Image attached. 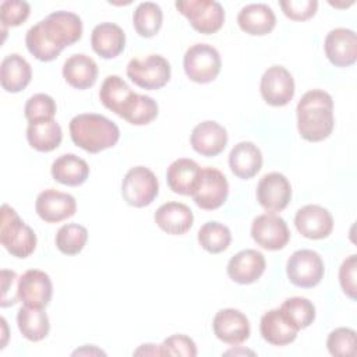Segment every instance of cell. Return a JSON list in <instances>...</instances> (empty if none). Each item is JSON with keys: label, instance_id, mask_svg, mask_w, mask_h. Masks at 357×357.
Masks as SVG:
<instances>
[{"label": "cell", "instance_id": "obj_12", "mask_svg": "<svg viewBox=\"0 0 357 357\" xmlns=\"http://www.w3.org/2000/svg\"><path fill=\"white\" fill-rule=\"evenodd\" d=\"M257 199L268 213L283 211L291 199L290 181L278 172L264 174L257 185Z\"/></svg>", "mask_w": 357, "mask_h": 357}, {"label": "cell", "instance_id": "obj_14", "mask_svg": "<svg viewBox=\"0 0 357 357\" xmlns=\"http://www.w3.org/2000/svg\"><path fill=\"white\" fill-rule=\"evenodd\" d=\"M53 294L50 276L39 269H28L18 280V298L24 305L45 308Z\"/></svg>", "mask_w": 357, "mask_h": 357}, {"label": "cell", "instance_id": "obj_43", "mask_svg": "<svg viewBox=\"0 0 357 357\" xmlns=\"http://www.w3.org/2000/svg\"><path fill=\"white\" fill-rule=\"evenodd\" d=\"M356 271H357V257L356 254L347 257L339 269V282L342 286L343 293L356 300Z\"/></svg>", "mask_w": 357, "mask_h": 357}, {"label": "cell", "instance_id": "obj_37", "mask_svg": "<svg viewBox=\"0 0 357 357\" xmlns=\"http://www.w3.org/2000/svg\"><path fill=\"white\" fill-rule=\"evenodd\" d=\"M279 310L298 331L308 328L315 319V307L305 297L286 298Z\"/></svg>", "mask_w": 357, "mask_h": 357}, {"label": "cell", "instance_id": "obj_38", "mask_svg": "<svg viewBox=\"0 0 357 357\" xmlns=\"http://www.w3.org/2000/svg\"><path fill=\"white\" fill-rule=\"evenodd\" d=\"M57 106L54 99L46 93H35L32 95L24 107L25 117L28 123L42 121V120H52L54 119Z\"/></svg>", "mask_w": 357, "mask_h": 357}, {"label": "cell", "instance_id": "obj_19", "mask_svg": "<svg viewBox=\"0 0 357 357\" xmlns=\"http://www.w3.org/2000/svg\"><path fill=\"white\" fill-rule=\"evenodd\" d=\"M192 149L206 158H212L223 152L227 145V131L216 121L206 120L197 124L190 137Z\"/></svg>", "mask_w": 357, "mask_h": 357}, {"label": "cell", "instance_id": "obj_39", "mask_svg": "<svg viewBox=\"0 0 357 357\" xmlns=\"http://www.w3.org/2000/svg\"><path fill=\"white\" fill-rule=\"evenodd\" d=\"M326 347L332 356L354 357L356 356V332L350 328H336L328 335Z\"/></svg>", "mask_w": 357, "mask_h": 357}, {"label": "cell", "instance_id": "obj_26", "mask_svg": "<svg viewBox=\"0 0 357 357\" xmlns=\"http://www.w3.org/2000/svg\"><path fill=\"white\" fill-rule=\"evenodd\" d=\"M229 166L234 176L248 180L261 170L262 153L259 148L250 141L238 142L229 153Z\"/></svg>", "mask_w": 357, "mask_h": 357}, {"label": "cell", "instance_id": "obj_29", "mask_svg": "<svg viewBox=\"0 0 357 357\" xmlns=\"http://www.w3.org/2000/svg\"><path fill=\"white\" fill-rule=\"evenodd\" d=\"M52 177L64 185L77 187L85 183L89 176L88 163L74 153H66L59 156L50 167Z\"/></svg>", "mask_w": 357, "mask_h": 357}, {"label": "cell", "instance_id": "obj_33", "mask_svg": "<svg viewBox=\"0 0 357 357\" xmlns=\"http://www.w3.org/2000/svg\"><path fill=\"white\" fill-rule=\"evenodd\" d=\"M158 113V103L151 96L134 92L127 105L124 106L120 117H123L132 126H145L153 121Z\"/></svg>", "mask_w": 357, "mask_h": 357}, {"label": "cell", "instance_id": "obj_9", "mask_svg": "<svg viewBox=\"0 0 357 357\" xmlns=\"http://www.w3.org/2000/svg\"><path fill=\"white\" fill-rule=\"evenodd\" d=\"M286 273L291 284L310 289L322 280L325 273L324 261L317 251L297 250L287 259Z\"/></svg>", "mask_w": 357, "mask_h": 357}, {"label": "cell", "instance_id": "obj_21", "mask_svg": "<svg viewBox=\"0 0 357 357\" xmlns=\"http://www.w3.org/2000/svg\"><path fill=\"white\" fill-rule=\"evenodd\" d=\"M153 219L163 231L173 236L185 234L194 223L192 211L185 204L176 201L160 205L156 209Z\"/></svg>", "mask_w": 357, "mask_h": 357}, {"label": "cell", "instance_id": "obj_44", "mask_svg": "<svg viewBox=\"0 0 357 357\" xmlns=\"http://www.w3.org/2000/svg\"><path fill=\"white\" fill-rule=\"evenodd\" d=\"M18 280L20 278L14 271L3 269L1 271V307L14 305L18 298Z\"/></svg>", "mask_w": 357, "mask_h": 357}, {"label": "cell", "instance_id": "obj_16", "mask_svg": "<svg viewBox=\"0 0 357 357\" xmlns=\"http://www.w3.org/2000/svg\"><path fill=\"white\" fill-rule=\"evenodd\" d=\"M35 211L42 220L47 223H57L75 213L77 202L71 194L47 188L36 197Z\"/></svg>", "mask_w": 357, "mask_h": 357}, {"label": "cell", "instance_id": "obj_36", "mask_svg": "<svg viewBox=\"0 0 357 357\" xmlns=\"http://www.w3.org/2000/svg\"><path fill=\"white\" fill-rule=\"evenodd\" d=\"M88 240V230L78 223L63 225L56 233V247L66 255H75L82 251Z\"/></svg>", "mask_w": 357, "mask_h": 357}, {"label": "cell", "instance_id": "obj_28", "mask_svg": "<svg viewBox=\"0 0 357 357\" xmlns=\"http://www.w3.org/2000/svg\"><path fill=\"white\" fill-rule=\"evenodd\" d=\"M66 82L75 89L91 88L98 78V66L95 60L84 53L70 56L63 66Z\"/></svg>", "mask_w": 357, "mask_h": 357}, {"label": "cell", "instance_id": "obj_15", "mask_svg": "<svg viewBox=\"0 0 357 357\" xmlns=\"http://www.w3.org/2000/svg\"><path fill=\"white\" fill-rule=\"evenodd\" d=\"M212 328L219 340L231 346L244 343L251 333L248 318L234 308L219 310L213 317Z\"/></svg>", "mask_w": 357, "mask_h": 357}, {"label": "cell", "instance_id": "obj_23", "mask_svg": "<svg viewBox=\"0 0 357 357\" xmlns=\"http://www.w3.org/2000/svg\"><path fill=\"white\" fill-rule=\"evenodd\" d=\"M237 24L243 32L254 36H262L268 35L275 28L276 17L268 4L252 3L240 10Z\"/></svg>", "mask_w": 357, "mask_h": 357}, {"label": "cell", "instance_id": "obj_30", "mask_svg": "<svg viewBox=\"0 0 357 357\" xmlns=\"http://www.w3.org/2000/svg\"><path fill=\"white\" fill-rule=\"evenodd\" d=\"M26 139L33 149L39 152H50L60 145L63 131L54 119L28 123Z\"/></svg>", "mask_w": 357, "mask_h": 357}, {"label": "cell", "instance_id": "obj_10", "mask_svg": "<svg viewBox=\"0 0 357 357\" xmlns=\"http://www.w3.org/2000/svg\"><path fill=\"white\" fill-rule=\"evenodd\" d=\"M227 194L229 183L225 174L215 167H204L191 197L201 209L213 211L225 204Z\"/></svg>", "mask_w": 357, "mask_h": 357}, {"label": "cell", "instance_id": "obj_35", "mask_svg": "<svg viewBox=\"0 0 357 357\" xmlns=\"http://www.w3.org/2000/svg\"><path fill=\"white\" fill-rule=\"evenodd\" d=\"M198 241L205 251L211 254H219L227 250L230 245L231 233L223 223L212 220L201 226L198 230Z\"/></svg>", "mask_w": 357, "mask_h": 357}, {"label": "cell", "instance_id": "obj_8", "mask_svg": "<svg viewBox=\"0 0 357 357\" xmlns=\"http://www.w3.org/2000/svg\"><path fill=\"white\" fill-rule=\"evenodd\" d=\"M185 75L198 84L213 81L220 73L222 60L219 52L206 43H195L187 49L183 59Z\"/></svg>", "mask_w": 357, "mask_h": 357}, {"label": "cell", "instance_id": "obj_5", "mask_svg": "<svg viewBox=\"0 0 357 357\" xmlns=\"http://www.w3.org/2000/svg\"><path fill=\"white\" fill-rule=\"evenodd\" d=\"M172 75L170 63L160 54L131 59L127 64V77L142 89H160Z\"/></svg>", "mask_w": 357, "mask_h": 357}, {"label": "cell", "instance_id": "obj_40", "mask_svg": "<svg viewBox=\"0 0 357 357\" xmlns=\"http://www.w3.org/2000/svg\"><path fill=\"white\" fill-rule=\"evenodd\" d=\"M31 6L24 0H4L0 4V20L1 28L6 33L8 26L21 25L29 15Z\"/></svg>", "mask_w": 357, "mask_h": 357}, {"label": "cell", "instance_id": "obj_17", "mask_svg": "<svg viewBox=\"0 0 357 357\" xmlns=\"http://www.w3.org/2000/svg\"><path fill=\"white\" fill-rule=\"evenodd\" d=\"M324 49L328 60L336 67L353 66L357 60V36L347 28H335L328 32Z\"/></svg>", "mask_w": 357, "mask_h": 357}, {"label": "cell", "instance_id": "obj_31", "mask_svg": "<svg viewBox=\"0 0 357 357\" xmlns=\"http://www.w3.org/2000/svg\"><path fill=\"white\" fill-rule=\"evenodd\" d=\"M17 325L22 336L31 342H39L49 333L50 324L43 308L24 305L17 312Z\"/></svg>", "mask_w": 357, "mask_h": 357}, {"label": "cell", "instance_id": "obj_11", "mask_svg": "<svg viewBox=\"0 0 357 357\" xmlns=\"http://www.w3.org/2000/svg\"><path fill=\"white\" fill-rule=\"evenodd\" d=\"M251 237L259 247L268 251H276L287 245L290 231L283 218L275 213H264L252 220Z\"/></svg>", "mask_w": 357, "mask_h": 357}, {"label": "cell", "instance_id": "obj_18", "mask_svg": "<svg viewBox=\"0 0 357 357\" xmlns=\"http://www.w3.org/2000/svg\"><path fill=\"white\" fill-rule=\"evenodd\" d=\"M294 225L301 236L311 240H321L332 233L333 218L326 208L310 204L297 211Z\"/></svg>", "mask_w": 357, "mask_h": 357}, {"label": "cell", "instance_id": "obj_46", "mask_svg": "<svg viewBox=\"0 0 357 357\" xmlns=\"http://www.w3.org/2000/svg\"><path fill=\"white\" fill-rule=\"evenodd\" d=\"M238 353H240V354H254V351H251V350H244V349H243V350H238V351H237V350H229V351H226L225 354H234V356H236V354H238Z\"/></svg>", "mask_w": 357, "mask_h": 357}, {"label": "cell", "instance_id": "obj_20", "mask_svg": "<svg viewBox=\"0 0 357 357\" xmlns=\"http://www.w3.org/2000/svg\"><path fill=\"white\" fill-rule=\"evenodd\" d=\"M265 266L266 262L262 252L248 248L234 254L229 259L226 271L233 282L240 284H250L262 276Z\"/></svg>", "mask_w": 357, "mask_h": 357}, {"label": "cell", "instance_id": "obj_45", "mask_svg": "<svg viewBox=\"0 0 357 357\" xmlns=\"http://www.w3.org/2000/svg\"><path fill=\"white\" fill-rule=\"evenodd\" d=\"M134 354L135 356H139V354H145V356H163V350H162L160 344L148 343V344H141L139 349H137L134 351Z\"/></svg>", "mask_w": 357, "mask_h": 357}, {"label": "cell", "instance_id": "obj_34", "mask_svg": "<svg viewBox=\"0 0 357 357\" xmlns=\"http://www.w3.org/2000/svg\"><path fill=\"white\" fill-rule=\"evenodd\" d=\"M162 8L153 1H144L137 6L132 14V25L142 38H152L162 26Z\"/></svg>", "mask_w": 357, "mask_h": 357}, {"label": "cell", "instance_id": "obj_41", "mask_svg": "<svg viewBox=\"0 0 357 357\" xmlns=\"http://www.w3.org/2000/svg\"><path fill=\"white\" fill-rule=\"evenodd\" d=\"M283 14L293 21H305L315 15L317 0H282L279 1Z\"/></svg>", "mask_w": 357, "mask_h": 357}, {"label": "cell", "instance_id": "obj_2", "mask_svg": "<svg viewBox=\"0 0 357 357\" xmlns=\"http://www.w3.org/2000/svg\"><path fill=\"white\" fill-rule=\"evenodd\" d=\"M297 130L303 139L319 142L326 139L335 124L333 99L322 89L305 92L297 103Z\"/></svg>", "mask_w": 357, "mask_h": 357}, {"label": "cell", "instance_id": "obj_13", "mask_svg": "<svg viewBox=\"0 0 357 357\" xmlns=\"http://www.w3.org/2000/svg\"><path fill=\"white\" fill-rule=\"evenodd\" d=\"M259 91L268 105L286 106L294 96L293 75L283 66H272L262 74Z\"/></svg>", "mask_w": 357, "mask_h": 357}, {"label": "cell", "instance_id": "obj_42", "mask_svg": "<svg viewBox=\"0 0 357 357\" xmlns=\"http://www.w3.org/2000/svg\"><path fill=\"white\" fill-rule=\"evenodd\" d=\"M160 346L163 350V356H184V357L197 356V346L194 340L183 333H177L166 337Z\"/></svg>", "mask_w": 357, "mask_h": 357}, {"label": "cell", "instance_id": "obj_27", "mask_svg": "<svg viewBox=\"0 0 357 357\" xmlns=\"http://www.w3.org/2000/svg\"><path fill=\"white\" fill-rule=\"evenodd\" d=\"M31 64L21 54L11 53L3 59L0 67V82L6 92H21L31 82Z\"/></svg>", "mask_w": 357, "mask_h": 357}, {"label": "cell", "instance_id": "obj_1", "mask_svg": "<svg viewBox=\"0 0 357 357\" xmlns=\"http://www.w3.org/2000/svg\"><path fill=\"white\" fill-rule=\"evenodd\" d=\"M82 36V21L71 11H54L31 26L25 35L28 52L40 61H52Z\"/></svg>", "mask_w": 357, "mask_h": 357}, {"label": "cell", "instance_id": "obj_25", "mask_svg": "<svg viewBox=\"0 0 357 357\" xmlns=\"http://www.w3.org/2000/svg\"><path fill=\"white\" fill-rule=\"evenodd\" d=\"M91 45L100 57L114 59L124 50L126 33L114 22H102L92 29Z\"/></svg>", "mask_w": 357, "mask_h": 357}, {"label": "cell", "instance_id": "obj_22", "mask_svg": "<svg viewBox=\"0 0 357 357\" xmlns=\"http://www.w3.org/2000/svg\"><path fill=\"white\" fill-rule=\"evenodd\" d=\"M259 332L268 343L273 346H286L294 342L298 329L279 310H269L261 317Z\"/></svg>", "mask_w": 357, "mask_h": 357}, {"label": "cell", "instance_id": "obj_3", "mask_svg": "<svg viewBox=\"0 0 357 357\" xmlns=\"http://www.w3.org/2000/svg\"><path fill=\"white\" fill-rule=\"evenodd\" d=\"M73 142L89 153L112 148L120 138V130L110 119L96 113H81L70 121Z\"/></svg>", "mask_w": 357, "mask_h": 357}, {"label": "cell", "instance_id": "obj_32", "mask_svg": "<svg viewBox=\"0 0 357 357\" xmlns=\"http://www.w3.org/2000/svg\"><path fill=\"white\" fill-rule=\"evenodd\" d=\"M132 93L134 92L121 77L107 75L102 82V86L99 91V99L106 109L120 116L124 106L132 96Z\"/></svg>", "mask_w": 357, "mask_h": 357}, {"label": "cell", "instance_id": "obj_24", "mask_svg": "<svg viewBox=\"0 0 357 357\" xmlns=\"http://www.w3.org/2000/svg\"><path fill=\"white\" fill-rule=\"evenodd\" d=\"M199 165L188 158H180L170 163L166 172V180L169 188L181 195H192L199 176H201Z\"/></svg>", "mask_w": 357, "mask_h": 357}, {"label": "cell", "instance_id": "obj_6", "mask_svg": "<svg viewBox=\"0 0 357 357\" xmlns=\"http://www.w3.org/2000/svg\"><path fill=\"white\" fill-rule=\"evenodd\" d=\"M176 8L195 31L204 35L218 32L225 22V10L215 0H177Z\"/></svg>", "mask_w": 357, "mask_h": 357}, {"label": "cell", "instance_id": "obj_7", "mask_svg": "<svg viewBox=\"0 0 357 357\" xmlns=\"http://www.w3.org/2000/svg\"><path fill=\"white\" fill-rule=\"evenodd\" d=\"M159 194V181L152 170L145 166L131 167L121 183L124 201L134 208H144L153 202Z\"/></svg>", "mask_w": 357, "mask_h": 357}, {"label": "cell", "instance_id": "obj_4", "mask_svg": "<svg viewBox=\"0 0 357 357\" xmlns=\"http://www.w3.org/2000/svg\"><path fill=\"white\" fill-rule=\"evenodd\" d=\"M0 243L17 258H26L36 248L35 231L18 216L15 209L7 204L1 206Z\"/></svg>", "mask_w": 357, "mask_h": 357}]
</instances>
